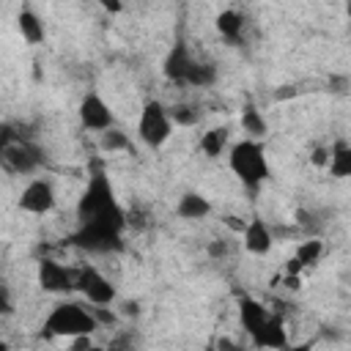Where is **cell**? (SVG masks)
Masks as SVG:
<instances>
[{
    "instance_id": "24",
    "label": "cell",
    "mask_w": 351,
    "mask_h": 351,
    "mask_svg": "<svg viewBox=\"0 0 351 351\" xmlns=\"http://www.w3.org/2000/svg\"><path fill=\"white\" fill-rule=\"evenodd\" d=\"M11 140H16V134L11 132V126H0V148H5Z\"/></svg>"
},
{
    "instance_id": "17",
    "label": "cell",
    "mask_w": 351,
    "mask_h": 351,
    "mask_svg": "<svg viewBox=\"0 0 351 351\" xmlns=\"http://www.w3.org/2000/svg\"><path fill=\"white\" fill-rule=\"evenodd\" d=\"M217 80V71H214V66H208V63H189V69H186V74H184V85H197V88H206V85H211Z\"/></svg>"
},
{
    "instance_id": "27",
    "label": "cell",
    "mask_w": 351,
    "mask_h": 351,
    "mask_svg": "<svg viewBox=\"0 0 351 351\" xmlns=\"http://www.w3.org/2000/svg\"><path fill=\"white\" fill-rule=\"evenodd\" d=\"M8 307H11V304H8V293H5V288L0 285V315L8 313Z\"/></svg>"
},
{
    "instance_id": "15",
    "label": "cell",
    "mask_w": 351,
    "mask_h": 351,
    "mask_svg": "<svg viewBox=\"0 0 351 351\" xmlns=\"http://www.w3.org/2000/svg\"><path fill=\"white\" fill-rule=\"evenodd\" d=\"M329 170L337 178H346L351 173V148L346 143H337L335 148H329Z\"/></svg>"
},
{
    "instance_id": "21",
    "label": "cell",
    "mask_w": 351,
    "mask_h": 351,
    "mask_svg": "<svg viewBox=\"0 0 351 351\" xmlns=\"http://www.w3.org/2000/svg\"><path fill=\"white\" fill-rule=\"evenodd\" d=\"M241 126H244L252 137H261V134L266 132V121H263V115H261L258 110H252V107H247V110L241 112Z\"/></svg>"
},
{
    "instance_id": "4",
    "label": "cell",
    "mask_w": 351,
    "mask_h": 351,
    "mask_svg": "<svg viewBox=\"0 0 351 351\" xmlns=\"http://www.w3.org/2000/svg\"><path fill=\"white\" fill-rule=\"evenodd\" d=\"M137 132L143 137V143H148L151 148H159L170 132H173V121L167 115V110L159 104V101H148L140 112V123H137Z\"/></svg>"
},
{
    "instance_id": "19",
    "label": "cell",
    "mask_w": 351,
    "mask_h": 351,
    "mask_svg": "<svg viewBox=\"0 0 351 351\" xmlns=\"http://www.w3.org/2000/svg\"><path fill=\"white\" fill-rule=\"evenodd\" d=\"M217 30L225 36V38H239L241 36V16L236 14V11H222L219 16H217Z\"/></svg>"
},
{
    "instance_id": "13",
    "label": "cell",
    "mask_w": 351,
    "mask_h": 351,
    "mask_svg": "<svg viewBox=\"0 0 351 351\" xmlns=\"http://www.w3.org/2000/svg\"><path fill=\"white\" fill-rule=\"evenodd\" d=\"M266 307L263 304H258L255 299H241V324H244V329L250 332V335H255L261 326H263V321H266Z\"/></svg>"
},
{
    "instance_id": "22",
    "label": "cell",
    "mask_w": 351,
    "mask_h": 351,
    "mask_svg": "<svg viewBox=\"0 0 351 351\" xmlns=\"http://www.w3.org/2000/svg\"><path fill=\"white\" fill-rule=\"evenodd\" d=\"M126 145H129V140H126L123 132H118V129H104L101 132V148L104 151H121Z\"/></svg>"
},
{
    "instance_id": "9",
    "label": "cell",
    "mask_w": 351,
    "mask_h": 351,
    "mask_svg": "<svg viewBox=\"0 0 351 351\" xmlns=\"http://www.w3.org/2000/svg\"><path fill=\"white\" fill-rule=\"evenodd\" d=\"M80 121L85 129H93V132H104L112 126V112L110 107L101 101V96L96 93H88L80 104Z\"/></svg>"
},
{
    "instance_id": "1",
    "label": "cell",
    "mask_w": 351,
    "mask_h": 351,
    "mask_svg": "<svg viewBox=\"0 0 351 351\" xmlns=\"http://www.w3.org/2000/svg\"><path fill=\"white\" fill-rule=\"evenodd\" d=\"M80 219L82 222H90V225H104V228H112V230H121L123 225V214L121 208L115 206V197H112V189H110V181L104 176H93L82 200H80Z\"/></svg>"
},
{
    "instance_id": "3",
    "label": "cell",
    "mask_w": 351,
    "mask_h": 351,
    "mask_svg": "<svg viewBox=\"0 0 351 351\" xmlns=\"http://www.w3.org/2000/svg\"><path fill=\"white\" fill-rule=\"evenodd\" d=\"M47 332L60 335V337H77V335H90L96 329V318L90 310H85L82 304H58L49 318H47Z\"/></svg>"
},
{
    "instance_id": "14",
    "label": "cell",
    "mask_w": 351,
    "mask_h": 351,
    "mask_svg": "<svg viewBox=\"0 0 351 351\" xmlns=\"http://www.w3.org/2000/svg\"><path fill=\"white\" fill-rule=\"evenodd\" d=\"M189 63H192V58H189L186 47H181V44H178V47L170 52L167 63H165V74H167L170 80H176V82H184V74H186Z\"/></svg>"
},
{
    "instance_id": "16",
    "label": "cell",
    "mask_w": 351,
    "mask_h": 351,
    "mask_svg": "<svg viewBox=\"0 0 351 351\" xmlns=\"http://www.w3.org/2000/svg\"><path fill=\"white\" fill-rule=\"evenodd\" d=\"M16 22H19V33H22L25 41L38 44V41L44 38V25H41V19H38L33 11H22Z\"/></svg>"
},
{
    "instance_id": "8",
    "label": "cell",
    "mask_w": 351,
    "mask_h": 351,
    "mask_svg": "<svg viewBox=\"0 0 351 351\" xmlns=\"http://www.w3.org/2000/svg\"><path fill=\"white\" fill-rule=\"evenodd\" d=\"M74 280H77V271L58 261H41V266H38V282L44 291H52V293L71 291Z\"/></svg>"
},
{
    "instance_id": "26",
    "label": "cell",
    "mask_w": 351,
    "mask_h": 351,
    "mask_svg": "<svg viewBox=\"0 0 351 351\" xmlns=\"http://www.w3.org/2000/svg\"><path fill=\"white\" fill-rule=\"evenodd\" d=\"M208 252H211V258H217V255H225L228 247H225V241H214V244L208 247Z\"/></svg>"
},
{
    "instance_id": "6",
    "label": "cell",
    "mask_w": 351,
    "mask_h": 351,
    "mask_svg": "<svg viewBox=\"0 0 351 351\" xmlns=\"http://www.w3.org/2000/svg\"><path fill=\"white\" fill-rule=\"evenodd\" d=\"M0 159H3V165H5L11 173H30V170L41 162L38 148H33L30 143H22L19 137L11 140L5 148H0Z\"/></svg>"
},
{
    "instance_id": "10",
    "label": "cell",
    "mask_w": 351,
    "mask_h": 351,
    "mask_svg": "<svg viewBox=\"0 0 351 351\" xmlns=\"http://www.w3.org/2000/svg\"><path fill=\"white\" fill-rule=\"evenodd\" d=\"M244 247L250 250V252H255V255H263V252H269L271 250V230H269V225L263 222V219H250L244 228Z\"/></svg>"
},
{
    "instance_id": "2",
    "label": "cell",
    "mask_w": 351,
    "mask_h": 351,
    "mask_svg": "<svg viewBox=\"0 0 351 351\" xmlns=\"http://www.w3.org/2000/svg\"><path fill=\"white\" fill-rule=\"evenodd\" d=\"M230 170L247 184V186H258L266 176H269V165L263 156V148L255 140H244L236 143L230 148Z\"/></svg>"
},
{
    "instance_id": "18",
    "label": "cell",
    "mask_w": 351,
    "mask_h": 351,
    "mask_svg": "<svg viewBox=\"0 0 351 351\" xmlns=\"http://www.w3.org/2000/svg\"><path fill=\"white\" fill-rule=\"evenodd\" d=\"M225 143H228V129L217 126V129H208L203 137H200V151L206 156H219L225 151Z\"/></svg>"
},
{
    "instance_id": "12",
    "label": "cell",
    "mask_w": 351,
    "mask_h": 351,
    "mask_svg": "<svg viewBox=\"0 0 351 351\" xmlns=\"http://www.w3.org/2000/svg\"><path fill=\"white\" fill-rule=\"evenodd\" d=\"M255 343L258 346H271V348L285 346V329H282L280 315H266L263 326L255 332Z\"/></svg>"
},
{
    "instance_id": "20",
    "label": "cell",
    "mask_w": 351,
    "mask_h": 351,
    "mask_svg": "<svg viewBox=\"0 0 351 351\" xmlns=\"http://www.w3.org/2000/svg\"><path fill=\"white\" fill-rule=\"evenodd\" d=\"M321 252H324L321 241H315V239L302 241L299 250H296V263H299V266H310V263H315V261L321 258Z\"/></svg>"
},
{
    "instance_id": "11",
    "label": "cell",
    "mask_w": 351,
    "mask_h": 351,
    "mask_svg": "<svg viewBox=\"0 0 351 351\" xmlns=\"http://www.w3.org/2000/svg\"><path fill=\"white\" fill-rule=\"evenodd\" d=\"M208 211H211V203H208L203 195H197V192L181 195V200H178V206H176V214L184 217V219H203Z\"/></svg>"
},
{
    "instance_id": "5",
    "label": "cell",
    "mask_w": 351,
    "mask_h": 351,
    "mask_svg": "<svg viewBox=\"0 0 351 351\" xmlns=\"http://www.w3.org/2000/svg\"><path fill=\"white\" fill-rule=\"evenodd\" d=\"M74 288H80V293H82L90 304H101V307H107V304L115 299V288H112V282H110L101 271H96L93 266L77 269Z\"/></svg>"
},
{
    "instance_id": "7",
    "label": "cell",
    "mask_w": 351,
    "mask_h": 351,
    "mask_svg": "<svg viewBox=\"0 0 351 351\" xmlns=\"http://www.w3.org/2000/svg\"><path fill=\"white\" fill-rule=\"evenodd\" d=\"M52 206H55V189L44 178L30 181L19 197V208L30 211V214H47V211H52Z\"/></svg>"
},
{
    "instance_id": "25",
    "label": "cell",
    "mask_w": 351,
    "mask_h": 351,
    "mask_svg": "<svg viewBox=\"0 0 351 351\" xmlns=\"http://www.w3.org/2000/svg\"><path fill=\"white\" fill-rule=\"evenodd\" d=\"M96 3H99L101 8H107L110 14H118V11L123 8V3H121V0H96Z\"/></svg>"
},
{
    "instance_id": "23",
    "label": "cell",
    "mask_w": 351,
    "mask_h": 351,
    "mask_svg": "<svg viewBox=\"0 0 351 351\" xmlns=\"http://www.w3.org/2000/svg\"><path fill=\"white\" fill-rule=\"evenodd\" d=\"M167 115H170V121H176V123H184V126H189V123H195V121H197V112H195L192 107H186V104H178V107H173Z\"/></svg>"
}]
</instances>
